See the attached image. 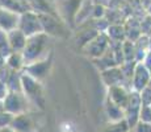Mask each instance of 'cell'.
Returning a JSON list of instances; mask_svg holds the SVG:
<instances>
[{
  "mask_svg": "<svg viewBox=\"0 0 151 132\" xmlns=\"http://www.w3.org/2000/svg\"><path fill=\"white\" fill-rule=\"evenodd\" d=\"M50 66H51V58L47 57V58H43V60L36 61L33 63H29V65H25L22 71H25L27 74L32 75L33 78L38 79V81H42L47 75Z\"/></svg>",
  "mask_w": 151,
  "mask_h": 132,
  "instance_id": "obj_9",
  "label": "cell"
},
{
  "mask_svg": "<svg viewBox=\"0 0 151 132\" xmlns=\"http://www.w3.org/2000/svg\"><path fill=\"white\" fill-rule=\"evenodd\" d=\"M149 87H150V89H151V81H150V83H149Z\"/></svg>",
  "mask_w": 151,
  "mask_h": 132,
  "instance_id": "obj_37",
  "label": "cell"
},
{
  "mask_svg": "<svg viewBox=\"0 0 151 132\" xmlns=\"http://www.w3.org/2000/svg\"><path fill=\"white\" fill-rule=\"evenodd\" d=\"M21 86H22V93L27 95V98L30 101V103H34L36 106L42 108L43 93H42L41 82L21 70Z\"/></svg>",
  "mask_w": 151,
  "mask_h": 132,
  "instance_id": "obj_2",
  "label": "cell"
},
{
  "mask_svg": "<svg viewBox=\"0 0 151 132\" xmlns=\"http://www.w3.org/2000/svg\"><path fill=\"white\" fill-rule=\"evenodd\" d=\"M139 120L151 123V106H142L141 114H139Z\"/></svg>",
  "mask_w": 151,
  "mask_h": 132,
  "instance_id": "obj_29",
  "label": "cell"
},
{
  "mask_svg": "<svg viewBox=\"0 0 151 132\" xmlns=\"http://www.w3.org/2000/svg\"><path fill=\"white\" fill-rule=\"evenodd\" d=\"M5 65L12 70H17V71H21L25 66L24 62V57H22L21 52H13L5 58Z\"/></svg>",
  "mask_w": 151,
  "mask_h": 132,
  "instance_id": "obj_19",
  "label": "cell"
},
{
  "mask_svg": "<svg viewBox=\"0 0 151 132\" xmlns=\"http://www.w3.org/2000/svg\"><path fill=\"white\" fill-rule=\"evenodd\" d=\"M150 81H151V71L145 66L143 62H137L134 75L132 78V87H133L132 90L141 93L145 87L149 86Z\"/></svg>",
  "mask_w": 151,
  "mask_h": 132,
  "instance_id": "obj_8",
  "label": "cell"
},
{
  "mask_svg": "<svg viewBox=\"0 0 151 132\" xmlns=\"http://www.w3.org/2000/svg\"><path fill=\"white\" fill-rule=\"evenodd\" d=\"M14 118V115H12L11 112L8 111H1L0 112V128H4V127H9L12 124V120Z\"/></svg>",
  "mask_w": 151,
  "mask_h": 132,
  "instance_id": "obj_28",
  "label": "cell"
},
{
  "mask_svg": "<svg viewBox=\"0 0 151 132\" xmlns=\"http://www.w3.org/2000/svg\"><path fill=\"white\" fill-rule=\"evenodd\" d=\"M130 132H132V131H130Z\"/></svg>",
  "mask_w": 151,
  "mask_h": 132,
  "instance_id": "obj_38",
  "label": "cell"
},
{
  "mask_svg": "<svg viewBox=\"0 0 151 132\" xmlns=\"http://www.w3.org/2000/svg\"><path fill=\"white\" fill-rule=\"evenodd\" d=\"M132 132H151V123H146V122L139 120L137 124L134 125Z\"/></svg>",
  "mask_w": 151,
  "mask_h": 132,
  "instance_id": "obj_31",
  "label": "cell"
},
{
  "mask_svg": "<svg viewBox=\"0 0 151 132\" xmlns=\"http://www.w3.org/2000/svg\"><path fill=\"white\" fill-rule=\"evenodd\" d=\"M41 20L42 29L46 34L50 37H66L68 31L66 29L65 24L57 17V15L50 13H38Z\"/></svg>",
  "mask_w": 151,
  "mask_h": 132,
  "instance_id": "obj_4",
  "label": "cell"
},
{
  "mask_svg": "<svg viewBox=\"0 0 151 132\" xmlns=\"http://www.w3.org/2000/svg\"><path fill=\"white\" fill-rule=\"evenodd\" d=\"M141 101H142V106H151V89L149 86L145 87L141 93Z\"/></svg>",
  "mask_w": 151,
  "mask_h": 132,
  "instance_id": "obj_30",
  "label": "cell"
},
{
  "mask_svg": "<svg viewBox=\"0 0 151 132\" xmlns=\"http://www.w3.org/2000/svg\"><path fill=\"white\" fill-rule=\"evenodd\" d=\"M50 46H51V37L49 34H46L45 32L28 37L27 45H25L24 50L21 52L25 65L33 63L36 61L43 60V58H47Z\"/></svg>",
  "mask_w": 151,
  "mask_h": 132,
  "instance_id": "obj_1",
  "label": "cell"
},
{
  "mask_svg": "<svg viewBox=\"0 0 151 132\" xmlns=\"http://www.w3.org/2000/svg\"><path fill=\"white\" fill-rule=\"evenodd\" d=\"M1 111H4V102L0 101V112H1Z\"/></svg>",
  "mask_w": 151,
  "mask_h": 132,
  "instance_id": "obj_36",
  "label": "cell"
},
{
  "mask_svg": "<svg viewBox=\"0 0 151 132\" xmlns=\"http://www.w3.org/2000/svg\"><path fill=\"white\" fill-rule=\"evenodd\" d=\"M8 93H9V90H8L7 85L3 81H0V101H4V98L7 96Z\"/></svg>",
  "mask_w": 151,
  "mask_h": 132,
  "instance_id": "obj_33",
  "label": "cell"
},
{
  "mask_svg": "<svg viewBox=\"0 0 151 132\" xmlns=\"http://www.w3.org/2000/svg\"><path fill=\"white\" fill-rule=\"evenodd\" d=\"M20 16H21L20 13L0 7V29L5 32L17 29L20 24Z\"/></svg>",
  "mask_w": 151,
  "mask_h": 132,
  "instance_id": "obj_12",
  "label": "cell"
},
{
  "mask_svg": "<svg viewBox=\"0 0 151 132\" xmlns=\"http://www.w3.org/2000/svg\"><path fill=\"white\" fill-rule=\"evenodd\" d=\"M95 62H96V65L101 69V71H103V70H106V69H110V67L118 66L117 61H116V57H114V53H113L110 46L100 58H96V60H95Z\"/></svg>",
  "mask_w": 151,
  "mask_h": 132,
  "instance_id": "obj_18",
  "label": "cell"
},
{
  "mask_svg": "<svg viewBox=\"0 0 151 132\" xmlns=\"http://www.w3.org/2000/svg\"><path fill=\"white\" fill-rule=\"evenodd\" d=\"M12 52V48L9 45V40H8V33L3 29H0V54L3 57L7 58Z\"/></svg>",
  "mask_w": 151,
  "mask_h": 132,
  "instance_id": "obj_26",
  "label": "cell"
},
{
  "mask_svg": "<svg viewBox=\"0 0 151 132\" xmlns=\"http://www.w3.org/2000/svg\"><path fill=\"white\" fill-rule=\"evenodd\" d=\"M29 7L33 12L36 13H50L55 15L53 8L50 7V4L47 3V0H28Z\"/></svg>",
  "mask_w": 151,
  "mask_h": 132,
  "instance_id": "obj_21",
  "label": "cell"
},
{
  "mask_svg": "<svg viewBox=\"0 0 151 132\" xmlns=\"http://www.w3.org/2000/svg\"><path fill=\"white\" fill-rule=\"evenodd\" d=\"M141 32L143 36L151 34V16H147L143 21H141Z\"/></svg>",
  "mask_w": 151,
  "mask_h": 132,
  "instance_id": "obj_32",
  "label": "cell"
},
{
  "mask_svg": "<svg viewBox=\"0 0 151 132\" xmlns=\"http://www.w3.org/2000/svg\"><path fill=\"white\" fill-rule=\"evenodd\" d=\"M101 77H103L104 83L108 87L117 86V85H124L126 82L120 66H114V67H110V69L103 70L101 71Z\"/></svg>",
  "mask_w": 151,
  "mask_h": 132,
  "instance_id": "obj_13",
  "label": "cell"
},
{
  "mask_svg": "<svg viewBox=\"0 0 151 132\" xmlns=\"http://www.w3.org/2000/svg\"><path fill=\"white\" fill-rule=\"evenodd\" d=\"M99 33H100V32L96 31V29H88V31L80 32V33L78 34V37H76L78 45H80L82 48H84V46H86L91 40H93Z\"/></svg>",
  "mask_w": 151,
  "mask_h": 132,
  "instance_id": "obj_24",
  "label": "cell"
},
{
  "mask_svg": "<svg viewBox=\"0 0 151 132\" xmlns=\"http://www.w3.org/2000/svg\"><path fill=\"white\" fill-rule=\"evenodd\" d=\"M142 108V101H141V94L135 90L130 91V98L127 107L125 108V119L127 120L130 128H134V125L139 122V114H141Z\"/></svg>",
  "mask_w": 151,
  "mask_h": 132,
  "instance_id": "obj_7",
  "label": "cell"
},
{
  "mask_svg": "<svg viewBox=\"0 0 151 132\" xmlns=\"http://www.w3.org/2000/svg\"><path fill=\"white\" fill-rule=\"evenodd\" d=\"M149 41H150L149 36H143V34H142V36L134 42V45H135V61H137V62H142V61L145 60V57L147 55V53L151 50Z\"/></svg>",
  "mask_w": 151,
  "mask_h": 132,
  "instance_id": "obj_16",
  "label": "cell"
},
{
  "mask_svg": "<svg viewBox=\"0 0 151 132\" xmlns=\"http://www.w3.org/2000/svg\"><path fill=\"white\" fill-rule=\"evenodd\" d=\"M8 33V40H9V45L12 48V52H22L27 45V40L28 37L20 31L19 28L13 29L11 32H7Z\"/></svg>",
  "mask_w": 151,
  "mask_h": 132,
  "instance_id": "obj_14",
  "label": "cell"
},
{
  "mask_svg": "<svg viewBox=\"0 0 151 132\" xmlns=\"http://www.w3.org/2000/svg\"><path fill=\"white\" fill-rule=\"evenodd\" d=\"M11 127L17 132H37V123L30 112L16 115L12 120Z\"/></svg>",
  "mask_w": 151,
  "mask_h": 132,
  "instance_id": "obj_10",
  "label": "cell"
},
{
  "mask_svg": "<svg viewBox=\"0 0 151 132\" xmlns=\"http://www.w3.org/2000/svg\"><path fill=\"white\" fill-rule=\"evenodd\" d=\"M19 29L27 37L42 33L43 29H42V24H41V20H40L38 13L33 12V11H28V12L21 13V16H20Z\"/></svg>",
  "mask_w": 151,
  "mask_h": 132,
  "instance_id": "obj_5",
  "label": "cell"
},
{
  "mask_svg": "<svg viewBox=\"0 0 151 132\" xmlns=\"http://www.w3.org/2000/svg\"><path fill=\"white\" fill-rule=\"evenodd\" d=\"M3 102H4V110L14 116L24 112H29L30 101L22 91H9Z\"/></svg>",
  "mask_w": 151,
  "mask_h": 132,
  "instance_id": "obj_3",
  "label": "cell"
},
{
  "mask_svg": "<svg viewBox=\"0 0 151 132\" xmlns=\"http://www.w3.org/2000/svg\"><path fill=\"white\" fill-rule=\"evenodd\" d=\"M122 52L125 62H130V61H135V45L133 41L125 40L122 42Z\"/></svg>",
  "mask_w": 151,
  "mask_h": 132,
  "instance_id": "obj_25",
  "label": "cell"
},
{
  "mask_svg": "<svg viewBox=\"0 0 151 132\" xmlns=\"http://www.w3.org/2000/svg\"><path fill=\"white\" fill-rule=\"evenodd\" d=\"M135 66H137V61H130V62H124L121 65V70H122V74L125 77V81H129L132 83V78L134 75V70H135Z\"/></svg>",
  "mask_w": 151,
  "mask_h": 132,
  "instance_id": "obj_27",
  "label": "cell"
},
{
  "mask_svg": "<svg viewBox=\"0 0 151 132\" xmlns=\"http://www.w3.org/2000/svg\"><path fill=\"white\" fill-rule=\"evenodd\" d=\"M130 91L132 90H127V87L125 85L112 86V87H108V98L113 103H116L117 106H120L121 108L125 110L127 107V103H129Z\"/></svg>",
  "mask_w": 151,
  "mask_h": 132,
  "instance_id": "obj_11",
  "label": "cell"
},
{
  "mask_svg": "<svg viewBox=\"0 0 151 132\" xmlns=\"http://www.w3.org/2000/svg\"><path fill=\"white\" fill-rule=\"evenodd\" d=\"M106 34L110 39V41H118V42H124L126 40V31L124 26L121 25H110L106 29Z\"/></svg>",
  "mask_w": 151,
  "mask_h": 132,
  "instance_id": "obj_22",
  "label": "cell"
},
{
  "mask_svg": "<svg viewBox=\"0 0 151 132\" xmlns=\"http://www.w3.org/2000/svg\"><path fill=\"white\" fill-rule=\"evenodd\" d=\"M8 90L9 91H22L21 86V71L17 70H11L9 75H8L7 81H5Z\"/></svg>",
  "mask_w": 151,
  "mask_h": 132,
  "instance_id": "obj_20",
  "label": "cell"
},
{
  "mask_svg": "<svg viewBox=\"0 0 151 132\" xmlns=\"http://www.w3.org/2000/svg\"><path fill=\"white\" fill-rule=\"evenodd\" d=\"M5 65V57H3L1 54H0V67Z\"/></svg>",
  "mask_w": 151,
  "mask_h": 132,
  "instance_id": "obj_35",
  "label": "cell"
},
{
  "mask_svg": "<svg viewBox=\"0 0 151 132\" xmlns=\"http://www.w3.org/2000/svg\"><path fill=\"white\" fill-rule=\"evenodd\" d=\"M0 132H17L16 130H13L12 127H4V128H0Z\"/></svg>",
  "mask_w": 151,
  "mask_h": 132,
  "instance_id": "obj_34",
  "label": "cell"
},
{
  "mask_svg": "<svg viewBox=\"0 0 151 132\" xmlns=\"http://www.w3.org/2000/svg\"><path fill=\"white\" fill-rule=\"evenodd\" d=\"M0 7L17 12L20 15L28 12V11H32L27 0H0Z\"/></svg>",
  "mask_w": 151,
  "mask_h": 132,
  "instance_id": "obj_15",
  "label": "cell"
},
{
  "mask_svg": "<svg viewBox=\"0 0 151 132\" xmlns=\"http://www.w3.org/2000/svg\"><path fill=\"white\" fill-rule=\"evenodd\" d=\"M110 46V39L106 33H99L93 40H91L87 44L83 49V52H86V54H88L89 57H92L93 60L100 58Z\"/></svg>",
  "mask_w": 151,
  "mask_h": 132,
  "instance_id": "obj_6",
  "label": "cell"
},
{
  "mask_svg": "<svg viewBox=\"0 0 151 132\" xmlns=\"http://www.w3.org/2000/svg\"><path fill=\"white\" fill-rule=\"evenodd\" d=\"M105 111H106V116H108L109 122H118V120L125 119V110L116 103H113L109 98L106 99Z\"/></svg>",
  "mask_w": 151,
  "mask_h": 132,
  "instance_id": "obj_17",
  "label": "cell"
},
{
  "mask_svg": "<svg viewBox=\"0 0 151 132\" xmlns=\"http://www.w3.org/2000/svg\"><path fill=\"white\" fill-rule=\"evenodd\" d=\"M130 131H132V128H130L126 119L118 120V122H109V124H106L101 130V132H130Z\"/></svg>",
  "mask_w": 151,
  "mask_h": 132,
  "instance_id": "obj_23",
  "label": "cell"
}]
</instances>
